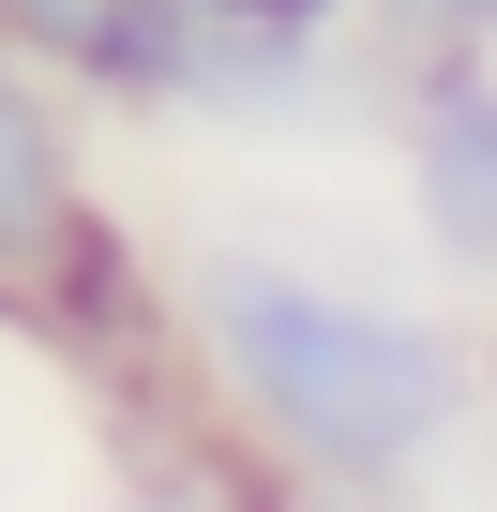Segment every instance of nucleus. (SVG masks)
<instances>
[{"mask_svg": "<svg viewBox=\"0 0 497 512\" xmlns=\"http://www.w3.org/2000/svg\"><path fill=\"white\" fill-rule=\"evenodd\" d=\"M196 347L302 467L392 482L467 422V347L407 302H347L287 256H196Z\"/></svg>", "mask_w": 497, "mask_h": 512, "instance_id": "1", "label": "nucleus"}, {"mask_svg": "<svg viewBox=\"0 0 497 512\" xmlns=\"http://www.w3.org/2000/svg\"><path fill=\"white\" fill-rule=\"evenodd\" d=\"M0 302H31V317H106L121 302V241L76 181V136L46 106V76L0 46Z\"/></svg>", "mask_w": 497, "mask_h": 512, "instance_id": "2", "label": "nucleus"}, {"mask_svg": "<svg viewBox=\"0 0 497 512\" xmlns=\"http://www.w3.org/2000/svg\"><path fill=\"white\" fill-rule=\"evenodd\" d=\"M407 196H422L452 272H497V76L482 61H422V91H407Z\"/></svg>", "mask_w": 497, "mask_h": 512, "instance_id": "3", "label": "nucleus"}, {"mask_svg": "<svg viewBox=\"0 0 497 512\" xmlns=\"http://www.w3.org/2000/svg\"><path fill=\"white\" fill-rule=\"evenodd\" d=\"M196 16H257V31H347V0H196Z\"/></svg>", "mask_w": 497, "mask_h": 512, "instance_id": "4", "label": "nucleus"}, {"mask_svg": "<svg viewBox=\"0 0 497 512\" xmlns=\"http://www.w3.org/2000/svg\"><path fill=\"white\" fill-rule=\"evenodd\" d=\"M407 16H422V31H452V46H482V31H497V0H407Z\"/></svg>", "mask_w": 497, "mask_h": 512, "instance_id": "5", "label": "nucleus"}]
</instances>
